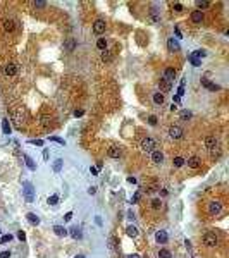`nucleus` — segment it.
Returning a JSON list of instances; mask_svg holds the SVG:
<instances>
[{"instance_id": "nucleus-1", "label": "nucleus", "mask_w": 229, "mask_h": 258, "mask_svg": "<svg viewBox=\"0 0 229 258\" xmlns=\"http://www.w3.org/2000/svg\"><path fill=\"white\" fill-rule=\"evenodd\" d=\"M139 148L143 150L145 153H152V151H155V148H157V141L153 138H143L139 141Z\"/></svg>"}, {"instance_id": "nucleus-2", "label": "nucleus", "mask_w": 229, "mask_h": 258, "mask_svg": "<svg viewBox=\"0 0 229 258\" xmlns=\"http://www.w3.org/2000/svg\"><path fill=\"white\" fill-rule=\"evenodd\" d=\"M202 241H203V244H205L207 248H215V246L219 244V238H217L214 232H205L203 238H202Z\"/></svg>"}, {"instance_id": "nucleus-3", "label": "nucleus", "mask_w": 229, "mask_h": 258, "mask_svg": "<svg viewBox=\"0 0 229 258\" xmlns=\"http://www.w3.org/2000/svg\"><path fill=\"white\" fill-rule=\"evenodd\" d=\"M24 200L28 203H33V200H35V188L31 182H24Z\"/></svg>"}, {"instance_id": "nucleus-4", "label": "nucleus", "mask_w": 229, "mask_h": 258, "mask_svg": "<svg viewBox=\"0 0 229 258\" xmlns=\"http://www.w3.org/2000/svg\"><path fill=\"white\" fill-rule=\"evenodd\" d=\"M184 136V131L181 126H170L169 128V138L170 139H181Z\"/></svg>"}, {"instance_id": "nucleus-5", "label": "nucleus", "mask_w": 229, "mask_h": 258, "mask_svg": "<svg viewBox=\"0 0 229 258\" xmlns=\"http://www.w3.org/2000/svg\"><path fill=\"white\" fill-rule=\"evenodd\" d=\"M222 203L220 201H210L209 203V213L210 215H219L220 212H222Z\"/></svg>"}, {"instance_id": "nucleus-6", "label": "nucleus", "mask_w": 229, "mask_h": 258, "mask_svg": "<svg viewBox=\"0 0 229 258\" xmlns=\"http://www.w3.org/2000/svg\"><path fill=\"white\" fill-rule=\"evenodd\" d=\"M105 28H107V24H105V21L103 19H97L93 22V33L95 35H102V33H105Z\"/></svg>"}, {"instance_id": "nucleus-7", "label": "nucleus", "mask_w": 229, "mask_h": 258, "mask_svg": "<svg viewBox=\"0 0 229 258\" xmlns=\"http://www.w3.org/2000/svg\"><path fill=\"white\" fill-rule=\"evenodd\" d=\"M148 17H150V21H152L153 24H159V22H160V10L157 9V7H152L150 12H148Z\"/></svg>"}, {"instance_id": "nucleus-8", "label": "nucleus", "mask_w": 229, "mask_h": 258, "mask_svg": "<svg viewBox=\"0 0 229 258\" xmlns=\"http://www.w3.org/2000/svg\"><path fill=\"white\" fill-rule=\"evenodd\" d=\"M74 48H76V40L74 38H67V40L64 41V45H62V50L67 52V53L74 52Z\"/></svg>"}, {"instance_id": "nucleus-9", "label": "nucleus", "mask_w": 229, "mask_h": 258, "mask_svg": "<svg viewBox=\"0 0 229 258\" xmlns=\"http://www.w3.org/2000/svg\"><path fill=\"white\" fill-rule=\"evenodd\" d=\"M150 157H152V162H153L155 165H160V164L164 162V153H162L160 150H155V151H152V153H150Z\"/></svg>"}, {"instance_id": "nucleus-10", "label": "nucleus", "mask_w": 229, "mask_h": 258, "mask_svg": "<svg viewBox=\"0 0 229 258\" xmlns=\"http://www.w3.org/2000/svg\"><path fill=\"white\" fill-rule=\"evenodd\" d=\"M217 145H219V139L215 138V136H207L205 138V146H207V150H214Z\"/></svg>"}, {"instance_id": "nucleus-11", "label": "nucleus", "mask_w": 229, "mask_h": 258, "mask_svg": "<svg viewBox=\"0 0 229 258\" xmlns=\"http://www.w3.org/2000/svg\"><path fill=\"white\" fill-rule=\"evenodd\" d=\"M191 21H193V24H202L203 22V12L202 10H193L191 12Z\"/></svg>"}, {"instance_id": "nucleus-12", "label": "nucleus", "mask_w": 229, "mask_h": 258, "mask_svg": "<svg viewBox=\"0 0 229 258\" xmlns=\"http://www.w3.org/2000/svg\"><path fill=\"white\" fill-rule=\"evenodd\" d=\"M107 155H109L110 159H119L121 155H122V150H121L119 146H110V148L107 150Z\"/></svg>"}, {"instance_id": "nucleus-13", "label": "nucleus", "mask_w": 229, "mask_h": 258, "mask_svg": "<svg viewBox=\"0 0 229 258\" xmlns=\"http://www.w3.org/2000/svg\"><path fill=\"white\" fill-rule=\"evenodd\" d=\"M184 164H188V167L189 169H198L200 165H202V160L198 159V157H189Z\"/></svg>"}, {"instance_id": "nucleus-14", "label": "nucleus", "mask_w": 229, "mask_h": 258, "mask_svg": "<svg viewBox=\"0 0 229 258\" xmlns=\"http://www.w3.org/2000/svg\"><path fill=\"white\" fill-rule=\"evenodd\" d=\"M4 72H5L7 76H16V74H17V66L12 64V62H9V64L4 67Z\"/></svg>"}, {"instance_id": "nucleus-15", "label": "nucleus", "mask_w": 229, "mask_h": 258, "mask_svg": "<svg viewBox=\"0 0 229 258\" xmlns=\"http://www.w3.org/2000/svg\"><path fill=\"white\" fill-rule=\"evenodd\" d=\"M2 26H4V30L7 31V33H12V31L16 30V22L12 19H4L2 21Z\"/></svg>"}, {"instance_id": "nucleus-16", "label": "nucleus", "mask_w": 229, "mask_h": 258, "mask_svg": "<svg viewBox=\"0 0 229 258\" xmlns=\"http://www.w3.org/2000/svg\"><path fill=\"white\" fill-rule=\"evenodd\" d=\"M202 84H203V86H205L207 89H210V91H219V89H220L219 84H215V83H210L209 79H202Z\"/></svg>"}, {"instance_id": "nucleus-17", "label": "nucleus", "mask_w": 229, "mask_h": 258, "mask_svg": "<svg viewBox=\"0 0 229 258\" xmlns=\"http://www.w3.org/2000/svg\"><path fill=\"white\" fill-rule=\"evenodd\" d=\"M159 88H160V91H170V88H172V83L165 81L164 78H160V79H159Z\"/></svg>"}, {"instance_id": "nucleus-18", "label": "nucleus", "mask_w": 229, "mask_h": 258, "mask_svg": "<svg viewBox=\"0 0 229 258\" xmlns=\"http://www.w3.org/2000/svg\"><path fill=\"white\" fill-rule=\"evenodd\" d=\"M155 241H157L159 244L167 243V232H165V231H159V232L155 234Z\"/></svg>"}, {"instance_id": "nucleus-19", "label": "nucleus", "mask_w": 229, "mask_h": 258, "mask_svg": "<svg viewBox=\"0 0 229 258\" xmlns=\"http://www.w3.org/2000/svg\"><path fill=\"white\" fill-rule=\"evenodd\" d=\"M165 81H169V83H172L174 81V78H176V71L174 69H165L164 71V76H162Z\"/></svg>"}, {"instance_id": "nucleus-20", "label": "nucleus", "mask_w": 229, "mask_h": 258, "mask_svg": "<svg viewBox=\"0 0 229 258\" xmlns=\"http://www.w3.org/2000/svg\"><path fill=\"white\" fill-rule=\"evenodd\" d=\"M167 47H169L170 52H179V43L174 40V38H169V41H167Z\"/></svg>"}, {"instance_id": "nucleus-21", "label": "nucleus", "mask_w": 229, "mask_h": 258, "mask_svg": "<svg viewBox=\"0 0 229 258\" xmlns=\"http://www.w3.org/2000/svg\"><path fill=\"white\" fill-rule=\"evenodd\" d=\"M53 232H55L59 238H64V236H67V229H64L62 226H55V227H53Z\"/></svg>"}, {"instance_id": "nucleus-22", "label": "nucleus", "mask_w": 229, "mask_h": 258, "mask_svg": "<svg viewBox=\"0 0 229 258\" xmlns=\"http://www.w3.org/2000/svg\"><path fill=\"white\" fill-rule=\"evenodd\" d=\"M97 48L102 50V52L107 50V40H105V38H98V40H97Z\"/></svg>"}, {"instance_id": "nucleus-23", "label": "nucleus", "mask_w": 229, "mask_h": 258, "mask_svg": "<svg viewBox=\"0 0 229 258\" xmlns=\"http://www.w3.org/2000/svg\"><path fill=\"white\" fill-rule=\"evenodd\" d=\"M126 232H128V236H129V238H136V236H138V229L134 227V226H128Z\"/></svg>"}, {"instance_id": "nucleus-24", "label": "nucleus", "mask_w": 229, "mask_h": 258, "mask_svg": "<svg viewBox=\"0 0 229 258\" xmlns=\"http://www.w3.org/2000/svg\"><path fill=\"white\" fill-rule=\"evenodd\" d=\"M24 160H26V165H28V169H30V170H36V165H35V162H33V159H31V157L24 155Z\"/></svg>"}, {"instance_id": "nucleus-25", "label": "nucleus", "mask_w": 229, "mask_h": 258, "mask_svg": "<svg viewBox=\"0 0 229 258\" xmlns=\"http://www.w3.org/2000/svg\"><path fill=\"white\" fill-rule=\"evenodd\" d=\"M184 162H186V160L183 159V157H174V160H172V165H174V167H183V165H184Z\"/></svg>"}, {"instance_id": "nucleus-26", "label": "nucleus", "mask_w": 229, "mask_h": 258, "mask_svg": "<svg viewBox=\"0 0 229 258\" xmlns=\"http://www.w3.org/2000/svg\"><path fill=\"white\" fill-rule=\"evenodd\" d=\"M159 258H172V253L169 249L162 248V249H159Z\"/></svg>"}, {"instance_id": "nucleus-27", "label": "nucleus", "mask_w": 229, "mask_h": 258, "mask_svg": "<svg viewBox=\"0 0 229 258\" xmlns=\"http://www.w3.org/2000/svg\"><path fill=\"white\" fill-rule=\"evenodd\" d=\"M153 102L157 105H162L164 103V93H153Z\"/></svg>"}, {"instance_id": "nucleus-28", "label": "nucleus", "mask_w": 229, "mask_h": 258, "mask_svg": "<svg viewBox=\"0 0 229 258\" xmlns=\"http://www.w3.org/2000/svg\"><path fill=\"white\" fill-rule=\"evenodd\" d=\"M2 129H4V134H10V124H9V119H4V120H2Z\"/></svg>"}, {"instance_id": "nucleus-29", "label": "nucleus", "mask_w": 229, "mask_h": 258, "mask_svg": "<svg viewBox=\"0 0 229 258\" xmlns=\"http://www.w3.org/2000/svg\"><path fill=\"white\" fill-rule=\"evenodd\" d=\"M69 234H71V236H72L74 239H79V238H81V229H79V227H72Z\"/></svg>"}, {"instance_id": "nucleus-30", "label": "nucleus", "mask_w": 229, "mask_h": 258, "mask_svg": "<svg viewBox=\"0 0 229 258\" xmlns=\"http://www.w3.org/2000/svg\"><path fill=\"white\" fill-rule=\"evenodd\" d=\"M102 60H103V62H110V60H112V53H110L109 50H103V52H102Z\"/></svg>"}, {"instance_id": "nucleus-31", "label": "nucleus", "mask_w": 229, "mask_h": 258, "mask_svg": "<svg viewBox=\"0 0 229 258\" xmlns=\"http://www.w3.org/2000/svg\"><path fill=\"white\" fill-rule=\"evenodd\" d=\"M152 208H153V210H160V208H162V201H160L159 198L152 200Z\"/></svg>"}, {"instance_id": "nucleus-32", "label": "nucleus", "mask_w": 229, "mask_h": 258, "mask_svg": "<svg viewBox=\"0 0 229 258\" xmlns=\"http://www.w3.org/2000/svg\"><path fill=\"white\" fill-rule=\"evenodd\" d=\"M26 218H28V220H30L31 224H38V222H40V218L36 217V215H35V213H28V215H26Z\"/></svg>"}, {"instance_id": "nucleus-33", "label": "nucleus", "mask_w": 229, "mask_h": 258, "mask_svg": "<svg viewBox=\"0 0 229 258\" xmlns=\"http://www.w3.org/2000/svg\"><path fill=\"white\" fill-rule=\"evenodd\" d=\"M60 169H62V160L57 159L53 162V172H60Z\"/></svg>"}, {"instance_id": "nucleus-34", "label": "nucleus", "mask_w": 229, "mask_h": 258, "mask_svg": "<svg viewBox=\"0 0 229 258\" xmlns=\"http://www.w3.org/2000/svg\"><path fill=\"white\" fill-rule=\"evenodd\" d=\"M188 119H191V112L189 110H183L181 112V120H188Z\"/></svg>"}, {"instance_id": "nucleus-35", "label": "nucleus", "mask_w": 229, "mask_h": 258, "mask_svg": "<svg viewBox=\"0 0 229 258\" xmlns=\"http://www.w3.org/2000/svg\"><path fill=\"white\" fill-rule=\"evenodd\" d=\"M189 62L195 66V67H198V66H202V60L196 59V57H193V55H189Z\"/></svg>"}, {"instance_id": "nucleus-36", "label": "nucleus", "mask_w": 229, "mask_h": 258, "mask_svg": "<svg viewBox=\"0 0 229 258\" xmlns=\"http://www.w3.org/2000/svg\"><path fill=\"white\" fill-rule=\"evenodd\" d=\"M210 151H212V159H214V160L220 159V150L217 148V146H215V148H214V150H210Z\"/></svg>"}, {"instance_id": "nucleus-37", "label": "nucleus", "mask_w": 229, "mask_h": 258, "mask_svg": "<svg viewBox=\"0 0 229 258\" xmlns=\"http://www.w3.org/2000/svg\"><path fill=\"white\" fill-rule=\"evenodd\" d=\"M196 7H198V9H209L210 4L209 2H202V0H198V2H196Z\"/></svg>"}, {"instance_id": "nucleus-38", "label": "nucleus", "mask_w": 229, "mask_h": 258, "mask_svg": "<svg viewBox=\"0 0 229 258\" xmlns=\"http://www.w3.org/2000/svg\"><path fill=\"white\" fill-rule=\"evenodd\" d=\"M183 95H184V79L181 81L179 88H178V97H179V98H181V97H183Z\"/></svg>"}, {"instance_id": "nucleus-39", "label": "nucleus", "mask_w": 229, "mask_h": 258, "mask_svg": "<svg viewBox=\"0 0 229 258\" xmlns=\"http://www.w3.org/2000/svg\"><path fill=\"white\" fill-rule=\"evenodd\" d=\"M9 241H12V236H10V234H5V236H2V238H0V244L9 243Z\"/></svg>"}, {"instance_id": "nucleus-40", "label": "nucleus", "mask_w": 229, "mask_h": 258, "mask_svg": "<svg viewBox=\"0 0 229 258\" xmlns=\"http://www.w3.org/2000/svg\"><path fill=\"white\" fill-rule=\"evenodd\" d=\"M191 55H193V57H196V59H200V57H205V52H203V50H195Z\"/></svg>"}, {"instance_id": "nucleus-41", "label": "nucleus", "mask_w": 229, "mask_h": 258, "mask_svg": "<svg viewBox=\"0 0 229 258\" xmlns=\"http://www.w3.org/2000/svg\"><path fill=\"white\" fill-rule=\"evenodd\" d=\"M48 139H52V141H55V143H59V145H62V146L66 145V141H64L62 138H57V136H50Z\"/></svg>"}, {"instance_id": "nucleus-42", "label": "nucleus", "mask_w": 229, "mask_h": 258, "mask_svg": "<svg viewBox=\"0 0 229 258\" xmlns=\"http://www.w3.org/2000/svg\"><path fill=\"white\" fill-rule=\"evenodd\" d=\"M57 201H59V196H57V195H52V196L48 198L50 205H57Z\"/></svg>"}, {"instance_id": "nucleus-43", "label": "nucleus", "mask_w": 229, "mask_h": 258, "mask_svg": "<svg viewBox=\"0 0 229 258\" xmlns=\"http://www.w3.org/2000/svg\"><path fill=\"white\" fill-rule=\"evenodd\" d=\"M33 5H35L36 9H45V7H47V4H45V2H40V0H38V2H33Z\"/></svg>"}, {"instance_id": "nucleus-44", "label": "nucleus", "mask_w": 229, "mask_h": 258, "mask_svg": "<svg viewBox=\"0 0 229 258\" xmlns=\"http://www.w3.org/2000/svg\"><path fill=\"white\" fill-rule=\"evenodd\" d=\"M148 124H150V126H157V117H155V115H150V117H148Z\"/></svg>"}, {"instance_id": "nucleus-45", "label": "nucleus", "mask_w": 229, "mask_h": 258, "mask_svg": "<svg viewBox=\"0 0 229 258\" xmlns=\"http://www.w3.org/2000/svg\"><path fill=\"white\" fill-rule=\"evenodd\" d=\"M174 10L176 12H183V4H174Z\"/></svg>"}, {"instance_id": "nucleus-46", "label": "nucleus", "mask_w": 229, "mask_h": 258, "mask_svg": "<svg viewBox=\"0 0 229 258\" xmlns=\"http://www.w3.org/2000/svg\"><path fill=\"white\" fill-rule=\"evenodd\" d=\"M0 258H10V251H2L0 253Z\"/></svg>"}, {"instance_id": "nucleus-47", "label": "nucleus", "mask_w": 229, "mask_h": 258, "mask_svg": "<svg viewBox=\"0 0 229 258\" xmlns=\"http://www.w3.org/2000/svg\"><path fill=\"white\" fill-rule=\"evenodd\" d=\"M17 238H19L21 241H24V239H26V234H24L22 231H19V232H17Z\"/></svg>"}, {"instance_id": "nucleus-48", "label": "nucleus", "mask_w": 229, "mask_h": 258, "mask_svg": "<svg viewBox=\"0 0 229 258\" xmlns=\"http://www.w3.org/2000/svg\"><path fill=\"white\" fill-rule=\"evenodd\" d=\"M71 218H72V212H67V213L64 215V220H67V222H69Z\"/></svg>"}, {"instance_id": "nucleus-49", "label": "nucleus", "mask_w": 229, "mask_h": 258, "mask_svg": "<svg viewBox=\"0 0 229 258\" xmlns=\"http://www.w3.org/2000/svg\"><path fill=\"white\" fill-rule=\"evenodd\" d=\"M31 143H33V145H36V146H41V145H43V141H41V139H33Z\"/></svg>"}, {"instance_id": "nucleus-50", "label": "nucleus", "mask_w": 229, "mask_h": 258, "mask_svg": "<svg viewBox=\"0 0 229 258\" xmlns=\"http://www.w3.org/2000/svg\"><path fill=\"white\" fill-rule=\"evenodd\" d=\"M83 114H85V112H83V110H74V115H76V117H81V115H83Z\"/></svg>"}, {"instance_id": "nucleus-51", "label": "nucleus", "mask_w": 229, "mask_h": 258, "mask_svg": "<svg viewBox=\"0 0 229 258\" xmlns=\"http://www.w3.org/2000/svg\"><path fill=\"white\" fill-rule=\"evenodd\" d=\"M95 193H97V188H95V186H91V188L88 189V195H95Z\"/></svg>"}, {"instance_id": "nucleus-52", "label": "nucleus", "mask_w": 229, "mask_h": 258, "mask_svg": "<svg viewBox=\"0 0 229 258\" xmlns=\"http://www.w3.org/2000/svg\"><path fill=\"white\" fill-rule=\"evenodd\" d=\"M90 172L93 174V176H97V174H98V170H97V167H90Z\"/></svg>"}, {"instance_id": "nucleus-53", "label": "nucleus", "mask_w": 229, "mask_h": 258, "mask_svg": "<svg viewBox=\"0 0 229 258\" xmlns=\"http://www.w3.org/2000/svg\"><path fill=\"white\" fill-rule=\"evenodd\" d=\"M138 200H139V193H136V195H134V196H133V203H136V201H138Z\"/></svg>"}, {"instance_id": "nucleus-54", "label": "nucleus", "mask_w": 229, "mask_h": 258, "mask_svg": "<svg viewBox=\"0 0 229 258\" xmlns=\"http://www.w3.org/2000/svg\"><path fill=\"white\" fill-rule=\"evenodd\" d=\"M43 159L48 160V150H45V151H43Z\"/></svg>"}, {"instance_id": "nucleus-55", "label": "nucleus", "mask_w": 229, "mask_h": 258, "mask_svg": "<svg viewBox=\"0 0 229 258\" xmlns=\"http://www.w3.org/2000/svg\"><path fill=\"white\" fill-rule=\"evenodd\" d=\"M128 182H131V184H134V182H136V179H134V177H128Z\"/></svg>"}, {"instance_id": "nucleus-56", "label": "nucleus", "mask_w": 229, "mask_h": 258, "mask_svg": "<svg viewBox=\"0 0 229 258\" xmlns=\"http://www.w3.org/2000/svg\"><path fill=\"white\" fill-rule=\"evenodd\" d=\"M128 217H129V218H134V213H133V210H129V212H128Z\"/></svg>"}, {"instance_id": "nucleus-57", "label": "nucleus", "mask_w": 229, "mask_h": 258, "mask_svg": "<svg viewBox=\"0 0 229 258\" xmlns=\"http://www.w3.org/2000/svg\"><path fill=\"white\" fill-rule=\"evenodd\" d=\"M128 258H139V255H129Z\"/></svg>"}, {"instance_id": "nucleus-58", "label": "nucleus", "mask_w": 229, "mask_h": 258, "mask_svg": "<svg viewBox=\"0 0 229 258\" xmlns=\"http://www.w3.org/2000/svg\"><path fill=\"white\" fill-rule=\"evenodd\" d=\"M74 258H85V257H83V255H78V257H74Z\"/></svg>"}, {"instance_id": "nucleus-59", "label": "nucleus", "mask_w": 229, "mask_h": 258, "mask_svg": "<svg viewBox=\"0 0 229 258\" xmlns=\"http://www.w3.org/2000/svg\"><path fill=\"white\" fill-rule=\"evenodd\" d=\"M0 234H2V231H0Z\"/></svg>"}]
</instances>
